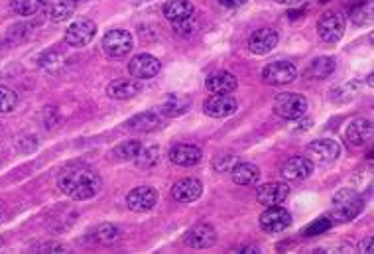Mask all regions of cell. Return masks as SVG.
Listing matches in <instances>:
<instances>
[{
  "label": "cell",
  "instance_id": "1",
  "mask_svg": "<svg viewBox=\"0 0 374 254\" xmlns=\"http://www.w3.org/2000/svg\"><path fill=\"white\" fill-rule=\"evenodd\" d=\"M58 187L73 201H87L103 189V180L87 164H67L58 176Z\"/></svg>",
  "mask_w": 374,
  "mask_h": 254
},
{
  "label": "cell",
  "instance_id": "2",
  "mask_svg": "<svg viewBox=\"0 0 374 254\" xmlns=\"http://www.w3.org/2000/svg\"><path fill=\"white\" fill-rule=\"evenodd\" d=\"M364 209V199L359 192L355 189H341L333 195V209H331V219L339 223H351L357 219Z\"/></svg>",
  "mask_w": 374,
  "mask_h": 254
},
{
  "label": "cell",
  "instance_id": "3",
  "mask_svg": "<svg viewBox=\"0 0 374 254\" xmlns=\"http://www.w3.org/2000/svg\"><path fill=\"white\" fill-rule=\"evenodd\" d=\"M307 111V99L298 93H280L274 99V113L285 120L301 119Z\"/></svg>",
  "mask_w": 374,
  "mask_h": 254
},
{
  "label": "cell",
  "instance_id": "4",
  "mask_svg": "<svg viewBox=\"0 0 374 254\" xmlns=\"http://www.w3.org/2000/svg\"><path fill=\"white\" fill-rule=\"evenodd\" d=\"M103 51H105L108 58H124L126 54L132 51V45H135V40H132V34L122 28H117V30H108L103 36Z\"/></svg>",
  "mask_w": 374,
  "mask_h": 254
},
{
  "label": "cell",
  "instance_id": "5",
  "mask_svg": "<svg viewBox=\"0 0 374 254\" xmlns=\"http://www.w3.org/2000/svg\"><path fill=\"white\" fill-rule=\"evenodd\" d=\"M95 34H97V26H95L93 20L77 18L67 26L63 40H65V44L71 45V47H85V45L93 42Z\"/></svg>",
  "mask_w": 374,
  "mask_h": 254
},
{
  "label": "cell",
  "instance_id": "6",
  "mask_svg": "<svg viewBox=\"0 0 374 254\" xmlns=\"http://www.w3.org/2000/svg\"><path fill=\"white\" fill-rule=\"evenodd\" d=\"M317 34L325 44H337L344 36V16L341 12H325L317 22Z\"/></svg>",
  "mask_w": 374,
  "mask_h": 254
},
{
  "label": "cell",
  "instance_id": "7",
  "mask_svg": "<svg viewBox=\"0 0 374 254\" xmlns=\"http://www.w3.org/2000/svg\"><path fill=\"white\" fill-rule=\"evenodd\" d=\"M298 77V69L294 63L290 61H272L268 63L264 69H262V79L268 83V85H276V87H282V85H290L294 79Z\"/></svg>",
  "mask_w": 374,
  "mask_h": 254
},
{
  "label": "cell",
  "instance_id": "8",
  "mask_svg": "<svg viewBox=\"0 0 374 254\" xmlns=\"http://www.w3.org/2000/svg\"><path fill=\"white\" fill-rule=\"evenodd\" d=\"M158 205V192L150 185H140L135 187L130 194L126 195V207L135 213H146Z\"/></svg>",
  "mask_w": 374,
  "mask_h": 254
},
{
  "label": "cell",
  "instance_id": "9",
  "mask_svg": "<svg viewBox=\"0 0 374 254\" xmlns=\"http://www.w3.org/2000/svg\"><path fill=\"white\" fill-rule=\"evenodd\" d=\"M258 223L264 233H282L292 224V215L284 207L272 205V207H266V211L260 215Z\"/></svg>",
  "mask_w": 374,
  "mask_h": 254
},
{
  "label": "cell",
  "instance_id": "10",
  "mask_svg": "<svg viewBox=\"0 0 374 254\" xmlns=\"http://www.w3.org/2000/svg\"><path fill=\"white\" fill-rule=\"evenodd\" d=\"M162 69V63L158 58L150 56V54H138L132 60L128 61V73L132 75L138 81H144V79H152L160 73Z\"/></svg>",
  "mask_w": 374,
  "mask_h": 254
},
{
  "label": "cell",
  "instance_id": "11",
  "mask_svg": "<svg viewBox=\"0 0 374 254\" xmlns=\"http://www.w3.org/2000/svg\"><path fill=\"white\" fill-rule=\"evenodd\" d=\"M203 111L211 119H226V117H231V115H235L239 111V103L231 95H213L205 101Z\"/></svg>",
  "mask_w": 374,
  "mask_h": 254
},
{
  "label": "cell",
  "instance_id": "12",
  "mask_svg": "<svg viewBox=\"0 0 374 254\" xmlns=\"http://www.w3.org/2000/svg\"><path fill=\"white\" fill-rule=\"evenodd\" d=\"M374 135V128H373V122L369 119H355L351 120L349 124H347V130H344V138H347V142L351 144V146H366L371 140H373Z\"/></svg>",
  "mask_w": 374,
  "mask_h": 254
},
{
  "label": "cell",
  "instance_id": "13",
  "mask_svg": "<svg viewBox=\"0 0 374 254\" xmlns=\"http://www.w3.org/2000/svg\"><path fill=\"white\" fill-rule=\"evenodd\" d=\"M307 154L312 156V162L329 164V162H335L339 158L341 146L333 138H321V140H315L307 146Z\"/></svg>",
  "mask_w": 374,
  "mask_h": 254
},
{
  "label": "cell",
  "instance_id": "14",
  "mask_svg": "<svg viewBox=\"0 0 374 254\" xmlns=\"http://www.w3.org/2000/svg\"><path fill=\"white\" fill-rule=\"evenodd\" d=\"M217 242V231L207 223H197L194 224L187 233H185V244L203 251V249H211Z\"/></svg>",
  "mask_w": 374,
  "mask_h": 254
},
{
  "label": "cell",
  "instance_id": "15",
  "mask_svg": "<svg viewBox=\"0 0 374 254\" xmlns=\"http://www.w3.org/2000/svg\"><path fill=\"white\" fill-rule=\"evenodd\" d=\"M290 195V187L282 183V181H272V183H266V185H260L258 192H256V199L260 205H266V207H272V205H280L284 203Z\"/></svg>",
  "mask_w": 374,
  "mask_h": 254
},
{
  "label": "cell",
  "instance_id": "16",
  "mask_svg": "<svg viewBox=\"0 0 374 254\" xmlns=\"http://www.w3.org/2000/svg\"><path fill=\"white\" fill-rule=\"evenodd\" d=\"M278 45V32L274 28H260L248 38V49L255 56H266Z\"/></svg>",
  "mask_w": 374,
  "mask_h": 254
},
{
  "label": "cell",
  "instance_id": "17",
  "mask_svg": "<svg viewBox=\"0 0 374 254\" xmlns=\"http://www.w3.org/2000/svg\"><path fill=\"white\" fill-rule=\"evenodd\" d=\"M162 115L156 113V111H146V113H140L132 119L126 122V128L130 132H136V135H146V132H154L162 126Z\"/></svg>",
  "mask_w": 374,
  "mask_h": 254
},
{
  "label": "cell",
  "instance_id": "18",
  "mask_svg": "<svg viewBox=\"0 0 374 254\" xmlns=\"http://www.w3.org/2000/svg\"><path fill=\"white\" fill-rule=\"evenodd\" d=\"M203 194V183L195 178L180 180L172 187V197L180 203H194Z\"/></svg>",
  "mask_w": 374,
  "mask_h": 254
},
{
  "label": "cell",
  "instance_id": "19",
  "mask_svg": "<svg viewBox=\"0 0 374 254\" xmlns=\"http://www.w3.org/2000/svg\"><path fill=\"white\" fill-rule=\"evenodd\" d=\"M201 158H203L201 150L197 146H191V144H176L170 150L172 164L181 165V168H194L201 162Z\"/></svg>",
  "mask_w": 374,
  "mask_h": 254
},
{
  "label": "cell",
  "instance_id": "20",
  "mask_svg": "<svg viewBox=\"0 0 374 254\" xmlns=\"http://www.w3.org/2000/svg\"><path fill=\"white\" fill-rule=\"evenodd\" d=\"M140 91H142V81H138V79H117L106 87V95L110 99H117V101H126V99L136 97Z\"/></svg>",
  "mask_w": 374,
  "mask_h": 254
},
{
  "label": "cell",
  "instance_id": "21",
  "mask_svg": "<svg viewBox=\"0 0 374 254\" xmlns=\"http://www.w3.org/2000/svg\"><path fill=\"white\" fill-rule=\"evenodd\" d=\"M312 172H314V162L307 158H301V156H294L282 165V176L285 180L292 181L305 180V178H309Z\"/></svg>",
  "mask_w": 374,
  "mask_h": 254
},
{
  "label": "cell",
  "instance_id": "22",
  "mask_svg": "<svg viewBox=\"0 0 374 254\" xmlns=\"http://www.w3.org/2000/svg\"><path fill=\"white\" fill-rule=\"evenodd\" d=\"M205 87L215 95H231L233 91H237L239 81H237L235 75L229 73V71H215V73H211L207 77Z\"/></svg>",
  "mask_w": 374,
  "mask_h": 254
},
{
  "label": "cell",
  "instance_id": "23",
  "mask_svg": "<svg viewBox=\"0 0 374 254\" xmlns=\"http://www.w3.org/2000/svg\"><path fill=\"white\" fill-rule=\"evenodd\" d=\"M164 16L170 22H183V20H189L195 14V6L191 0H167L162 8Z\"/></svg>",
  "mask_w": 374,
  "mask_h": 254
},
{
  "label": "cell",
  "instance_id": "24",
  "mask_svg": "<svg viewBox=\"0 0 374 254\" xmlns=\"http://www.w3.org/2000/svg\"><path fill=\"white\" fill-rule=\"evenodd\" d=\"M231 180L237 185H256L260 180V170L250 162H237L231 168Z\"/></svg>",
  "mask_w": 374,
  "mask_h": 254
},
{
  "label": "cell",
  "instance_id": "25",
  "mask_svg": "<svg viewBox=\"0 0 374 254\" xmlns=\"http://www.w3.org/2000/svg\"><path fill=\"white\" fill-rule=\"evenodd\" d=\"M75 4L73 0H47L45 2V10H47V16L54 24H60V22H65L73 16Z\"/></svg>",
  "mask_w": 374,
  "mask_h": 254
},
{
  "label": "cell",
  "instance_id": "26",
  "mask_svg": "<svg viewBox=\"0 0 374 254\" xmlns=\"http://www.w3.org/2000/svg\"><path fill=\"white\" fill-rule=\"evenodd\" d=\"M189 106H191V99H187L183 95H167L162 106H160V115L176 119V117L185 115L189 111Z\"/></svg>",
  "mask_w": 374,
  "mask_h": 254
},
{
  "label": "cell",
  "instance_id": "27",
  "mask_svg": "<svg viewBox=\"0 0 374 254\" xmlns=\"http://www.w3.org/2000/svg\"><path fill=\"white\" fill-rule=\"evenodd\" d=\"M335 67H337V63H335L333 58L321 56V58H315V60L309 63V67H307L305 75L312 77V79H327L329 75H333Z\"/></svg>",
  "mask_w": 374,
  "mask_h": 254
},
{
  "label": "cell",
  "instance_id": "28",
  "mask_svg": "<svg viewBox=\"0 0 374 254\" xmlns=\"http://www.w3.org/2000/svg\"><path fill=\"white\" fill-rule=\"evenodd\" d=\"M10 8L18 16L32 18V16L40 14L42 10H45V0H12Z\"/></svg>",
  "mask_w": 374,
  "mask_h": 254
},
{
  "label": "cell",
  "instance_id": "29",
  "mask_svg": "<svg viewBox=\"0 0 374 254\" xmlns=\"http://www.w3.org/2000/svg\"><path fill=\"white\" fill-rule=\"evenodd\" d=\"M140 150H142V144L138 140H126V142H120L119 146L113 150V158L117 162H135Z\"/></svg>",
  "mask_w": 374,
  "mask_h": 254
},
{
  "label": "cell",
  "instance_id": "30",
  "mask_svg": "<svg viewBox=\"0 0 374 254\" xmlns=\"http://www.w3.org/2000/svg\"><path fill=\"white\" fill-rule=\"evenodd\" d=\"M158 162H160V148H156V146L142 148L135 160V164L142 170H150V168L158 165Z\"/></svg>",
  "mask_w": 374,
  "mask_h": 254
},
{
  "label": "cell",
  "instance_id": "31",
  "mask_svg": "<svg viewBox=\"0 0 374 254\" xmlns=\"http://www.w3.org/2000/svg\"><path fill=\"white\" fill-rule=\"evenodd\" d=\"M119 239L120 231L115 224H99L97 231H95V240L101 242V244H115V242H119Z\"/></svg>",
  "mask_w": 374,
  "mask_h": 254
},
{
  "label": "cell",
  "instance_id": "32",
  "mask_svg": "<svg viewBox=\"0 0 374 254\" xmlns=\"http://www.w3.org/2000/svg\"><path fill=\"white\" fill-rule=\"evenodd\" d=\"M18 106V95L10 87L0 85V115H8Z\"/></svg>",
  "mask_w": 374,
  "mask_h": 254
},
{
  "label": "cell",
  "instance_id": "33",
  "mask_svg": "<svg viewBox=\"0 0 374 254\" xmlns=\"http://www.w3.org/2000/svg\"><path fill=\"white\" fill-rule=\"evenodd\" d=\"M331 229V217H319L317 221L309 224V227H305V237H317V235H323V233H327Z\"/></svg>",
  "mask_w": 374,
  "mask_h": 254
},
{
  "label": "cell",
  "instance_id": "34",
  "mask_svg": "<svg viewBox=\"0 0 374 254\" xmlns=\"http://www.w3.org/2000/svg\"><path fill=\"white\" fill-rule=\"evenodd\" d=\"M237 164V156L233 154H219L215 160H213V170L215 172H231V168Z\"/></svg>",
  "mask_w": 374,
  "mask_h": 254
},
{
  "label": "cell",
  "instance_id": "35",
  "mask_svg": "<svg viewBox=\"0 0 374 254\" xmlns=\"http://www.w3.org/2000/svg\"><path fill=\"white\" fill-rule=\"evenodd\" d=\"M61 63H63V56H60L58 51H45L40 58V67H44L47 71H54V65L61 67Z\"/></svg>",
  "mask_w": 374,
  "mask_h": 254
},
{
  "label": "cell",
  "instance_id": "36",
  "mask_svg": "<svg viewBox=\"0 0 374 254\" xmlns=\"http://www.w3.org/2000/svg\"><path fill=\"white\" fill-rule=\"evenodd\" d=\"M174 30L178 32L180 36H191L195 30H197V24H195V18H189V20H183V22H176L174 24Z\"/></svg>",
  "mask_w": 374,
  "mask_h": 254
},
{
  "label": "cell",
  "instance_id": "37",
  "mask_svg": "<svg viewBox=\"0 0 374 254\" xmlns=\"http://www.w3.org/2000/svg\"><path fill=\"white\" fill-rule=\"evenodd\" d=\"M353 22L357 24V26H362V24H366V22H371V6H366V8H357V10H353Z\"/></svg>",
  "mask_w": 374,
  "mask_h": 254
},
{
  "label": "cell",
  "instance_id": "38",
  "mask_svg": "<svg viewBox=\"0 0 374 254\" xmlns=\"http://www.w3.org/2000/svg\"><path fill=\"white\" fill-rule=\"evenodd\" d=\"M221 8L224 10H235V8H240L246 0H215Z\"/></svg>",
  "mask_w": 374,
  "mask_h": 254
},
{
  "label": "cell",
  "instance_id": "39",
  "mask_svg": "<svg viewBox=\"0 0 374 254\" xmlns=\"http://www.w3.org/2000/svg\"><path fill=\"white\" fill-rule=\"evenodd\" d=\"M36 251H42V253H65V246H61V244H54V242H47V244H40V246H36Z\"/></svg>",
  "mask_w": 374,
  "mask_h": 254
},
{
  "label": "cell",
  "instance_id": "40",
  "mask_svg": "<svg viewBox=\"0 0 374 254\" xmlns=\"http://www.w3.org/2000/svg\"><path fill=\"white\" fill-rule=\"evenodd\" d=\"M359 251L360 253H374V242H373V239H371V237H366V239L362 240V242H360L359 244Z\"/></svg>",
  "mask_w": 374,
  "mask_h": 254
},
{
  "label": "cell",
  "instance_id": "41",
  "mask_svg": "<svg viewBox=\"0 0 374 254\" xmlns=\"http://www.w3.org/2000/svg\"><path fill=\"white\" fill-rule=\"evenodd\" d=\"M274 2H278V4H299L303 0H274Z\"/></svg>",
  "mask_w": 374,
  "mask_h": 254
},
{
  "label": "cell",
  "instance_id": "42",
  "mask_svg": "<svg viewBox=\"0 0 374 254\" xmlns=\"http://www.w3.org/2000/svg\"><path fill=\"white\" fill-rule=\"evenodd\" d=\"M75 4H79V2H87V0H73Z\"/></svg>",
  "mask_w": 374,
  "mask_h": 254
},
{
  "label": "cell",
  "instance_id": "43",
  "mask_svg": "<svg viewBox=\"0 0 374 254\" xmlns=\"http://www.w3.org/2000/svg\"><path fill=\"white\" fill-rule=\"evenodd\" d=\"M321 2H329V0H321Z\"/></svg>",
  "mask_w": 374,
  "mask_h": 254
},
{
  "label": "cell",
  "instance_id": "44",
  "mask_svg": "<svg viewBox=\"0 0 374 254\" xmlns=\"http://www.w3.org/2000/svg\"><path fill=\"white\" fill-rule=\"evenodd\" d=\"M0 219H2V211H0Z\"/></svg>",
  "mask_w": 374,
  "mask_h": 254
},
{
  "label": "cell",
  "instance_id": "45",
  "mask_svg": "<svg viewBox=\"0 0 374 254\" xmlns=\"http://www.w3.org/2000/svg\"><path fill=\"white\" fill-rule=\"evenodd\" d=\"M0 246H2V239H0Z\"/></svg>",
  "mask_w": 374,
  "mask_h": 254
}]
</instances>
